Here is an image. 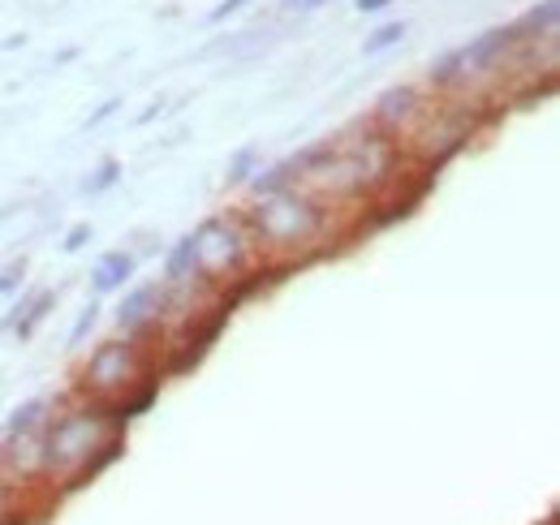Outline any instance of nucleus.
Instances as JSON below:
<instances>
[{
    "label": "nucleus",
    "instance_id": "1",
    "mask_svg": "<svg viewBox=\"0 0 560 525\" xmlns=\"http://www.w3.org/2000/svg\"><path fill=\"white\" fill-rule=\"evenodd\" d=\"M315 224H319V215L311 211V202H302V198H293V195H280V190L259 207V229H264V237H272V242H298V237H306Z\"/></svg>",
    "mask_w": 560,
    "mask_h": 525
},
{
    "label": "nucleus",
    "instance_id": "2",
    "mask_svg": "<svg viewBox=\"0 0 560 525\" xmlns=\"http://www.w3.org/2000/svg\"><path fill=\"white\" fill-rule=\"evenodd\" d=\"M91 444H95V422H91L86 413L61 418V422L52 427V440H48V460L91 457Z\"/></svg>",
    "mask_w": 560,
    "mask_h": 525
},
{
    "label": "nucleus",
    "instance_id": "3",
    "mask_svg": "<svg viewBox=\"0 0 560 525\" xmlns=\"http://www.w3.org/2000/svg\"><path fill=\"white\" fill-rule=\"evenodd\" d=\"M130 366H135V353H130V345H104V349H95V358L86 362V380L95 384V388H104V393H113V388H121L126 380H130Z\"/></svg>",
    "mask_w": 560,
    "mask_h": 525
},
{
    "label": "nucleus",
    "instance_id": "4",
    "mask_svg": "<svg viewBox=\"0 0 560 525\" xmlns=\"http://www.w3.org/2000/svg\"><path fill=\"white\" fill-rule=\"evenodd\" d=\"M195 250H199V262H203V267H224V262L237 255V237H233L220 220H211V224H203V229L195 233Z\"/></svg>",
    "mask_w": 560,
    "mask_h": 525
},
{
    "label": "nucleus",
    "instance_id": "5",
    "mask_svg": "<svg viewBox=\"0 0 560 525\" xmlns=\"http://www.w3.org/2000/svg\"><path fill=\"white\" fill-rule=\"evenodd\" d=\"M130 276H135V259H130L126 250H113V255H104L100 267H95V289H100V293H108V289L126 284Z\"/></svg>",
    "mask_w": 560,
    "mask_h": 525
},
{
    "label": "nucleus",
    "instance_id": "6",
    "mask_svg": "<svg viewBox=\"0 0 560 525\" xmlns=\"http://www.w3.org/2000/svg\"><path fill=\"white\" fill-rule=\"evenodd\" d=\"M557 13H560V0H544L535 4L517 26H513V39H535V35H548L557 26Z\"/></svg>",
    "mask_w": 560,
    "mask_h": 525
},
{
    "label": "nucleus",
    "instance_id": "7",
    "mask_svg": "<svg viewBox=\"0 0 560 525\" xmlns=\"http://www.w3.org/2000/svg\"><path fill=\"white\" fill-rule=\"evenodd\" d=\"M151 306H160V289L155 284H147V289H139V293H130L126 302H121V328H139V324H147L151 319Z\"/></svg>",
    "mask_w": 560,
    "mask_h": 525
},
{
    "label": "nucleus",
    "instance_id": "8",
    "mask_svg": "<svg viewBox=\"0 0 560 525\" xmlns=\"http://www.w3.org/2000/svg\"><path fill=\"white\" fill-rule=\"evenodd\" d=\"M195 262H199V250H195V233H190V237H182V242L173 246V255L164 262V276H168L173 284H182V280H190Z\"/></svg>",
    "mask_w": 560,
    "mask_h": 525
},
{
    "label": "nucleus",
    "instance_id": "9",
    "mask_svg": "<svg viewBox=\"0 0 560 525\" xmlns=\"http://www.w3.org/2000/svg\"><path fill=\"white\" fill-rule=\"evenodd\" d=\"M397 113H401V117H406V113H415V91H410V86L388 91V95L380 100V117H384V121H393Z\"/></svg>",
    "mask_w": 560,
    "mask_h": 525
},
{
    "label": "nucleus",
    "instance_id": "10",
    "mask_svg": "<svg viewBox=\"0 0 560 525\" xmlns=\"http://www.w3.org/2000/svg\"><path fill=\"white\" fill-rule=\"evenodd\" d=\"M401 35H406V26L401 22H393V26H380L366 44H362V52L366 57H375V52H384V48H393V44H401Z\"/></svg>",
    "mask_w": 560,
    "mask_h": 525
},
{
    "label": "nucleus",
    "instance_id": "11",
    "mask_svg": "<svg viewBox=\"0 0 560 525\" xmlns=\"http://www.w3.org/2000/svg\"><path fill=\"white\" fill-rule=\"evenodd\" d=\"M39 413H44V400H26L13 418H9V435H18V431H31L35 422H39Z\"/></svg>",
    "mask_w": 560,
    "mask_h": 525
},
{
    "label": "nucleus",
    "instance_id": "12",
    "mask_svg": "<svg viewBox=\"0 0 560 525\" xmlns=\"http://www.w3.org/2000/svg\"><path fill=\"white\" fill-rule=\"evenodd\" d=\"M117 173H121V168L108 160V164L100 168V177H86V186H82V190H86V195H100V190H108V186L117 182Z\"/></svg>",
    "mask_w": 560,
    "mask_h": 525
},
{
    "label": "nucleus",
    "instance_id": "13",
    "mask_svg": "<svg viewBox=\"0 0 560 525\" xmlns=\"http://www.w3.org/2000/svg\"><path fill=\"white\" fill-rule=\"evenodd\" d=\"M250 160H255V151H242V155H237V164H233V173H229V186H237V182L250 177Z\"/></svg>",
    "mask_w": 560,
    "mask_h": 525
},
{
    "label": "nucleus",
    "instance_id": "14",
    "mask_svg": "<svg viewBox=\"0 0 560 525\" xmlns=\"http://www.w3.org/2000/svg\"><path fill=\"white\" fill-rule=\"evenodd\" d=\"M95 319H100V315H95V306H91V311H86V315H82V319H78V328L70 331V345H73V349H78V345H82V336H86V331L95 328Z\"/></svg>",
    "mask_w": 560,
    "mask_h": 525
},
{
    "label": "nucleus",
    "instance_id": "15",
    "mask_svg": "<svg viewBox=\"0 0 560 525\" xmlns=\"http://www.w3.org/2000/svg\"><path fill=\"white\" fill-rule=\"evenodd\" d=\"M86 237H91V224H78L70 237H66V250H82V246H86Z\"/></svg>",
    "mask_w": 560,
    "mask_h": 525
},
{
    "label": "nucleus",
    "instance_id": "16",
    "mask_svg": "<svg viewBox=\"0 0 560 525\" xmlns=\"http://www.w3.org/2000/svg\"><path fill=\"white\" fill-rule=\"evenodd\" d=\"M246 4H250V0H224L220 9H211V22H224L229 13H237V9H246Z\"/></svg>",
    "mask_w": 560,
    "mask_h": 525
},
{
    "label": "nucleus",
    "instance_id": "17",
    "mask_svg": "<svg viewBox=\"0 0 560 525\" xmlns=\"http://www.w3.org/2000/svg\"><path fill=\"white\" fill-rule=\"evenodd\" d=\"M117 108H121V100H108V104H104L100 113H91V121H86V126H100V121H108V117H113Z\"/></svg>",
    "mask_w": 560,
    "mask_h": 525
},
{
    "label": "nucleus",
    "instance_id": "18",
    "mask_svg": "<svg viewBox=\"0 0 560 525\" xmlns=\"http://www.w3.org/2000/svg\"><path fill=\"white\" fill-rule=\"evenodd\" d=\"M18 280H22V267H9V271H4V280H0V293H13V289H18Z\"/></svg>",
    "mask_w": 560,
    "mask_h": 525
},
{
    "label": "nucleus",
    "instance_id": "19",
    "mask_svg": "<svg viewBox=\"0 0 560 525\" xmlns=\"http://www.w3.org/2000/svg\"><path fill=\"white\" fill-rule=\"evenodd\" d=\"M362 13H375V9H384V4H393V0H353Z\"/></svg>",
    "mask_w": 560,
    "mask_h": 525
},
{
    "label": "nucleus",
    "instance_id": "20",
    "mask_svg": "<svg viewBox=\"0 0 560 525\" xmlns=\"http://www.w3.org/2000/svg\"><path fill=\"white\" fill-rule=\"evenodd\" d=\"M324 0H284V9H319Z\"/></svg>",
    "mask_w": 560,
    "mask_h": 525
}]
</instances>
